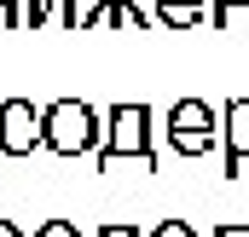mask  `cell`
<instances>
[{"label":"cell","instance_id":"10","mask_svg":"<svg viewBox=\"0 0 249 237\" xmlns=\"http://www.w3.org/2000/svg\"><path fill=\"white\" fill-rule=\"evenodd\" d=\"M53 6H58V0H23V29H41V23L53 17Z\"/></svg>","mask_w":249,"mask_h":237},{"label":"cell","instance_id":"7","mask_svg":"<svg viewBox=\"0 0 249 237\" xmlns=\"http://www.w3.org/2000/svg\"><path fill=\"white\" fill-rule=\"evenodd\" d=\"M105 12H110V0H58V23L64 29H93V23H105Z\"/></svg>","mask_w":249,"mask_h":237},{"label":"cell","instance_id":"14","mask_svg":"<svg viewBox=\"0 0 249 237\" xmlns=\"http://www.w3.org/2000/svg\"><path fill=\"white\" fill-rule=\"evenodd\" d=\"M0 29H23V0H0Z\"/></svg>","mask_w":249,"mask_h":237},{"label":"cell","instance_id":"5","mask_svg":"<svg viewBox=\"0 0 249 237\" xmlns=\"http://www.w3.org/2000/svg\"><path fill=\"white\" fill-rule=\"evenodd\" d=\"M249 162V99H226L220 110V174L238 179Z\"/></svg>","mask_w":249,"mask_h":237},{"label":"cell","instance_id":"13","mask_svg":"<svg viewBox=\"0 0 249 237\" xmlns=\"http://www.w3.org/2000/svg\"><path fill=\"white\" fill-rule=\"evenodd\" d=\"M151 237H197V232H191V220H157Z\"/></svg>","mask_w":249,"mask_h":237},{"label":"cell","instance_id":"3","mask_svg":"<svg viewBox=\"0 0 249 237\" xmlns=\"http://www.w3.org/2000/svg\"><path fill=\"white\" fill-rule=\"evenodd\" d=\"M168 145H174L180 156L214 151V145H220V116H214L203 99H180V104L168 110Z\"/></svg>","mask_w":249,"mask_h":237},{"label":"cell","instance_id":"12","mask_svg":"<svg viewBox=\"0 0 249 237\" xmlns=\"http://www.w3.org/2000/svg\"><path fill=\"white\" fill-rule=\"evenodd\" d=\"M35 237H81V226H75V220H41Z\"/></svg>","mask_w":249,"mask_h":237},{"label":"cell","instance_id":"6","mask_svg":"<svg viewBox=\"0 0 249 237\" xmlns=\"http://www.w3.org/2000/svg\"><path fill=\"white\" fill-rule=\"evenodd\" d=\"M157 6V23L162 29H197L209 17V0H151Z\"/></svg>","mask_w":249,"mask_h":237},{"label":"cell","instance_id":"11","mask_svg":"<svg viewBox=\"0 0 249 237\" xmlns=\"http://www.w3.org/2000/svg\"><path fill=\"white\" fill-rule=\"evenodd\" d=\"M93 237H151V232H145L139 220H105V226H99Z\"/></svg>","mask_w":249,"mask_h":237},{"label":"cell","instance_id":"4","mask_svg":"<svg viewBox=\"0 0 249 237\" xmlns=\"http://www.w3.org/2000/svg\"><path fill=\"white\" fill-rule=\"evenodd\" d=\"M35 145H47V110L29 99H0V156H35Z\"/></svg>","mask_w":249,"mask_h":237},{"label":"cell","instance_id":"9","mask_svg":"<svg viewBox=\"0 0 249 237\" xmlns=\"http://www.w3.org/2000/svg\"><path fill=\"white\" fill-rule=\"evenodd\" d=\"M105 23H110V29H127V23H133V29H151V23H157V12H145L139 0H110Z\"/></svg>","mask_w":249,"mask_h":237},{"label":"cell","instance_id":"8","mask_svg":"<svg viewBox=\"0 0 249 237\" xmlns=\"http://www.w3.org/2000/svg\"><path fill=\"white\" fill-rule=\"evenodd\" d=\"M209 23H214V35L249 29V0H209Z\"/></svg>","mask_w":249,"mask_h":237},{"label":"cell","instance_id":"16","mask_svg":"<svg viewBox=\"0 0 249 237\" xmlns=\"http://www.w3.org/2000/svg\"><path fill=\"white\" fill-rule=\"evenodd\" d=\"M0 237H23V232H18V226H12V220H0Z\"/></svg>","mask_w":249,"mask_h":237},{"label":"cell","instance_id":"15","mask_svg":"<svg viewBox=\"0 0 249 237\" xmlns=\"http://www.w3.org/2000/svg\"><path fill=\"white\" fill-rule=\"evenodd\" d=\"M214 237H249V226H244V220H232V226H214Z\"/></svg>","mask_w":249,"mask_h":237},{"label":"cell","instance_id":"2","mask_svg":"<svg viewBox=\"0 0 249 237\" xmlns=\"http://www.w3.org/2000/svg\"><path fill=\"white\" fill-rule=\"evenodd\" d=\"M105 116L87 99H58L47 104V151L53 156H99L105 151Z\"/></svg>","mask_w":249,"mask_h":237},{"label":"cell","instance_id":"1","mask_svg":"<svg viewBox=\"0 0 249 237\" xmlns=\"http://www.w3.org/2000/svg\"><path fill=\"white\" fill-rule=\"evenodd\" d=\"M105 151H99V174H116L122 162L139 168H157V151H151V110L145 104H110L105 110Z\"/></svg>","mask_w":249,"mask_h":237}]
</instances>
